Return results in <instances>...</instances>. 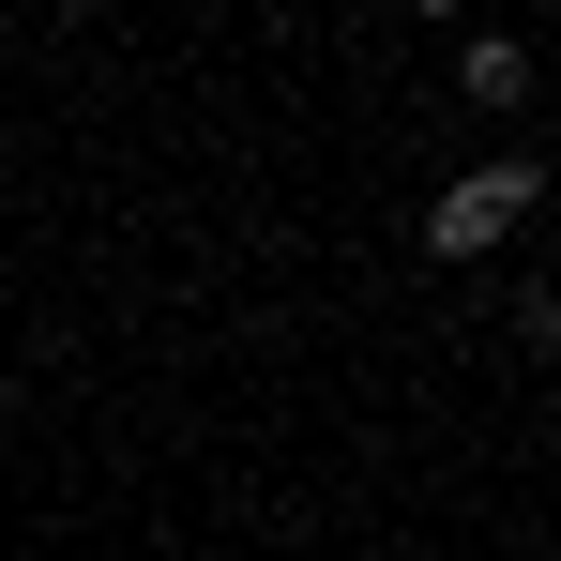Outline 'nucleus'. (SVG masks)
Here are the masks:
<instances>
[{
	"instance_id": "1",
	"label": "nucleus",
	"mask_w": 561,
	"mask_h": 561,
	"mask_svg": "<svg viewBox=\"0 0 561 561\" xmlns=\"http://www.w3.org/2000/svg\"><path fill=\"white\" fill-rule=\"evenodd\" d=\"M531 213H547V152H485V168H456L425 197V243L440 259H501V228H531Z\"/></svg>"
},
{
	"instance_id": "2",
	"label": "nucleus",
	"mask_w": 561,
	"mask_h": 561,
	"mask_svg": "<svg viewBox=\"0 0 561 561\" xmlns=\"http://www.w3.org/2000/svg\"><path fill=\"white\" fill-rule=\"evenodd\" d=\"M531 92H547V61H531V31H456V106H485V122H516Z\"/></svg>"
},
{
	"instance_id": "3",
	"label": "nucleus",
	"mask_w": 561,
	"mask_h": 561,
	"mask_svg": "<svg viewBox=\"0 0 561 561\" xmlns=\"http://www.w3.org/2000/svg\"><path fill=\"white\" fill-rule=\"evenodd\" d=\"M531 350H561V274H547V288H531Z\"/></svg>"
}]
</instances>
